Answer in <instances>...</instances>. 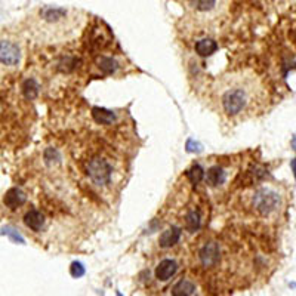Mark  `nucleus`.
<instances>
[{
  "label": "nucleus",
  "instance_id": "6",
  "mask_svg": "<svg viewBox=\"0 0 296 296\" xmlns=\"http://www.w3.org/2000/svg\"><path fill=\"white\" fill-rule=\"evenodd\" d=\"M198 259L204 268L216 266L221 259V247L218 241H207L198 252Z\"/></svg>",
  "mask_w": 296,
  "mask_h": 296
},
{
  "label": "nucleus",
  "instance_id": "14",
  "mask_svg": "<svg viewBox=\"0 0 296 296\" xmlns=\"http://www.w3.org/2000/svg\"><path fill=\"white\" fill-rule=\"evenodd\" d=\"M196 293V284L193 281H190L188 278H182L179 280L173 289H172V295L176 296H187V295H194Z\"/></svg>",
  "mask_w": 296,
  "mask_h": 296
},
{
  "label": "nucleus",
  "instance_id": "16",
  "mask_svg": "<svg viewBox=\"0 0 296 296\" xmlns=\"http://www.w3.org/2000/svg\"><path fill=\"white\" fill-rule=\"evenodd\" d=\"M200 222H201V216L196 209L190 210L185 215V230L188 232H196L200 228Z\"/></svg>",
  "mask_w": 296,
  "mask_h": 296
},
{
  "label": "nucleus",
  "instance_id": "12",
  "mask_svg": "<svg viewBox=\"0 0 296 296\" xmlns=\"http://www.w3.org/2000/svg\"><path fill=\"white\" fill-rule=\"evenodd\" d=\"M45 221H46V219H45V215H43L42 212H39L37 209L29 210V212L26 213V216H24L26 225H27L32 231H36V232L43 228Z\"/></svg>",
  "mask_w": 296,
  "mask_h": 296
},
{
  "label": "nucleus",
  "instance_id": "21",
  "mask_svg": "<svg viewBox=\"0 0 296 296\" xmlns=\"http://www.w3.org/2000/svg\"><path fill=\"white\" fill-rule=\"evenodd\" d=\"M292 167H293V172H295V176H296V160L292 162Z\"/></svg>",
  "mask_w": 296,
  "mask_h": 296
},
{
  "label": "nucleus",
  "instance_id": "4",
  "mask_svg": "<svg viewBox=\"0 0 296 296\" xmlns=\"http://www.w3.org/2000/svg\"><path fill=\"white\" fill-rule=\"evenodd\" d=\"M188 14L200 23L213 21L221 15L224 0H185Z\"/></svg>",
  "mask_w": 296,
  "mask_h": 296
},
{
  "label": "nucleus",
  "instance_id": "13",
  "mask_svg": "<svg viewBox=\"0 0 296 296\" xmlns=\"http://www.w3.org/2000/svg\"><path fill=\"white\" fill-rule=\"evenodd\" d=\"M194 49L200 57H210L218 51V43L212 39H201L196 43Z\"/></svg>",
  "mask_w": 296,
  "mask_h": 296
},
{
  "label": "nucleus",
  "instance_id": "9",
  "mask_svg": "<svg viewBox=\"0 0 296 296\" xmlns=\"http://www.w3.org/2000/svg\"><path fill=\"white\" fill-rule=\"evenodd\" d=\"M227 179V173L221 166H212L210 169H207L206 175H204V181L209 187L216 188L219 185H222Z\"/></svg>",
  "mask_w": 296,
  "mask_h": 296
},
{
  "label": "nucleus",
  "instance_id": "19",
  "mask_svg": "<svg viewBox=\"0 0 296 296\" xmlns=\"http://www.w3.org/2000/svg\"><path fill=\"white\" fill-rule=\"evenodd\" d=\"M23 92H24V95H26L27 98L33 99L34 97L37 95V92H39V86L36 85L34 80H27V82L24 83V86H23Z\"/></svg>",
  "mask_w": 296,
  "mask_h": 296
},
{
  "label": "nucleus",
  "instance_id": "2",
  "mask_svg": "<svg viewBox=\"0 0 296 296\" xmlns=\"http://www.w3.org/2000/svg\"><path fill=\"white\" fill-rule=\"evenodd\" d=\"M83 23L80 11L45 6L30 18V33L40 43H63L74 39Z\"/></svg>",
  "mask_w": 296,
  "mask_h": 296
},
{
  "label": "nucleus",
  "instance_id": "8",
  "mask_svg": "<svg viewBox=\"0 0 296 296\" xmlns=\"http://www.w3.org/2000/svg\"><path fill=\"white\" fill-rule=\"evenodd\" d=\"M178 271V263L173 259L166 258L163 261H160L159 265L156 266V278L160 281H167L169 278H172Z\"/></svg>",
  "mask_w": 296,
  "mask_h": 296
},
{
  "label": "nucleus",
  "instance_id": "11",
  "mask_svg": "<svg viewBox=\"0 0 296 296\" xmlns=\"http://www.w3.org/2000/svg\"><path fill=\"white\" fill-rule=\"evenodd\" d=\"M181 238V228L178 227H170L166 231H163L159 237V246L163 247V249H167V247H172L175 246Z\"/></svg>",
  "mask_w": 296,
  "mask_h": 296
},
{
  "label": "nucleus",
  "instance_id": "15",
  "mask_svg": "<svg viewBox=\"0 0 296 296\" xmlns=\"http://www.w3.org/2000/svg\"><path fill=\"white\" fill-rule=\"evenodd\" d=\"M92 117L97 123L101 125H111L114 122V113L105 108H92Z\"/></svg>",
  "mask_w": 296,
  "mask_h": 296
},
{
  "label": "nucleus",
  "instance_id": "18",
  "mask_svg": "<svg viewBox=\"0 0 296 296\" xmlns=\"http://www.w3.org/2000/svg\"><path fill=\"white\" fill-rule=\"evenodd\" d=\"M187 176H188V179L193 182V184H196L197 185L198 182L204 178V172H203V169H201V166L200 165H194L190 170H188V173H187Z\"/></svg>",
  "mask_w": 296,
  "mask_h": 296
},
{
  "label": "nucleus",
  "instance_id": "20",
  "mask_svg": "<svg viewBox=\"0 0 296 296\" xmlns=\"http://www.w3.org/2000/svg\"><path fill=\"white\" fill-rule=\"evenodd\" d=\"M83 272H85V269H83L82 263L74 262L73 265H71V274H73L74 277H80Z\"/></svg>",
  "mask_w": 296,
  "mask_h": 296
},
{
  "label": "nucleus",
  "instance_id": "10",
  "mask_svg": "<svg viewBox=\"0 0 296 296\" xmlns=\"http://www.w3.org/2000/svg\"><path fill=\"white\" fill-rule=\"evenodd\" d=\"M26 200H27V196L20 188H11V190L6 191L3 203L9 209H18L26 203Z\"/></svg>",
  "mask_w": 296,
  "mask_h": 296
},
{
  "label": "nucleus",
  "instance_id": "5",
  "mask_svg": "<svg viewBox=\"0 0 296 296\" xmlns=\"http://www.w3.org/2000/svg\"><path fill=\"white\" fill-rule=\"evenodd\" d=\"M111 173H113L111 165L101 157H95L88 163V175H89L91 181L98 187H104V185L110 184Z\"/></svg>",
  "mask_w": 296,
  "mask_h": 296
},
{
  "label": "nucleus",
  "instance_id": "1",
  "mask_svg": "<svg viewBox=\"0 0 296 296\" xmlns=\"http://www.w3.org/2000/svg\"><path fill=\"white\" fill-rule=\"evenodd\" d=\"M212 99L225 117L244 119L262 108L266 92L259 77L244 70L222 76L213 86Z\"/></svg>",
  "mask_w": 296,
  "mask_h": 296
},
{
  "label": "nucleus",
  "instance_id": "7",
  "mask_svg": "<svg viewBox=\"0 0 296 296\" xmlns=\"http://www.w3.org/2000/svg\"><path fill=\"white\" fill-rule=\"evenodd\" d=\"M0 60H2V64L8 68H14L18 66L21 60V51L18 45L11 40H2Z\"/></svg>",
  "mask_w": 296,
  "mask_h": 296
},
{
  "label": "nucleus",
  "instance_id": "17",
  "mask_svg": "<svg viewBox=\"0 0 296 296\" xmlns=\"http://www.w3.org/2000/svg\"><path fill=\"white\" fill-rule=\"evenodd\" d=\"M98 66H99V68L104 71V73H107V74H111V73H114V71L117 70L119 64H117V63H116V60H113V58L102 57V58H99L98 60Z\"/></svg>",
  "mask_w": 296,
  "mask_h": 296
},
{
  "label": "nucleus",
  "instance_id": "3",
  "mask_svg": "<svg viewBox=\"0 0 296 296\" xmlns=\"http://www.w3.org/2000/svg\"><path fill=\"white\" fill-rule=\"evenodd\" d=\"M280 206H281L280 194L269 187L258 188L252 196V207L255 209L258 215L265 216V218L277 213Z\"/></svg>",
  "mask_w": 296,
  "mask_h": 296
}]
</instances>
